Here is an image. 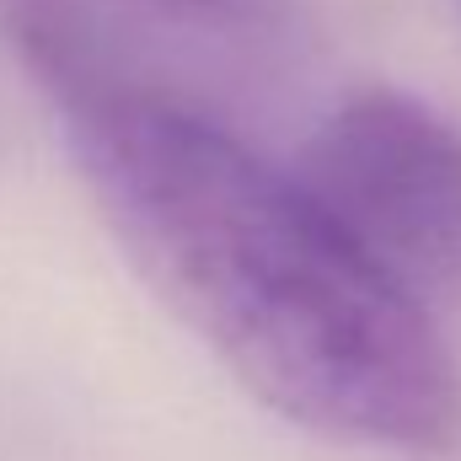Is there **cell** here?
I'll list each match as a JSON object with an SVG mask.
<instances>
[{"mask_svg":"<svg viewBox=\"0 0 461 461\" xmlns=\"http://www.w3.org/2000/svg\"><path fill=\"white\" fill-rule=\"evenodd\" d=\"M97 215L150 295L230 375L322 440L446 451L461 370L429 306L230 123L156 103L59 113Z\"/></svg>","mask_w":461,"mask_h":461,"instance_id":"1","label":"cell"},{"mask_svg":"<svg viewBox=\"0 0 461 461\" xmlns=\"http://www.w3.org/2000/svg\"><path fill=\"white\" fill-rule=\"evenodd\" d=\"M0 27L54 113L156 103L230 123L295 27L290 0H0Z\"/></svg>","mask_w":461,"mask_h":461,"instance_id":"2","label":"cell"},{"mask_svg":"<svg viewBox=\"0 0 461 461\" xmlns=\"http://www.w3.org/2000/svg\"><path fill=\"white\" fill-rule=\"evenodd\" d=\"M295 183L408 295H461V129L440 108L354 92L301 145Z\"/></svg>","mask_w":461,"mask_h":461,"instance_id":"3","label":"cell"}]
</instances>
